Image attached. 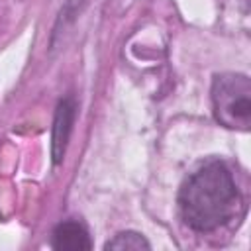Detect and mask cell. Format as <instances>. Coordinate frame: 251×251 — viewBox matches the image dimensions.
Returning a JSON list of instances; mask_svg holds the SVG:
<instances>
[{
    "mask_svg": "<svg viewBox=\"0 0 251 251\" xmlns=\"http://www.w3.org/2000/svg\"><path fill=\"white\" fill-rule=\"evenodd\" d=\"M241 208V194L222 161L202 165L184 180L178 192L180 216L194 231H214L237 218Z\"/></svg>",
    "mask_w": 251,
    "mask_h": 251,
    "instance_id": "1",
    "label": "cell"
},
{
    "mask_svg": "<svg viewBox=\"0 0 251 251\" xmlns=\"http://www.w3.org/2000/svg\"><path fill=\"white\" fill-rule=\"evenodd\" d=\"M212 110L218 124L229 129L251 126V80L247 75L222 73L212 80Z\"/></svg>",
    "mask_w": 251,
    "mask_h": 251,
    "instance_id": "2",
    "label": "cell"
},
{
    "mask_svg": "<svg viewBox=\"0 0 251 251\" xmlns=\"http://www.w3.org/2000/svg\"><path fill=\"white\" fill-rule=\"evenodd\" d=\"M75 118H76V104L73 96L61 98L55 108L53 126H51V157L55 165H59L65 159V151L69 145V137L73 133Z\"/></svg>",
    "mask_w": 251,
    "mask_h": 251,
    "instance_id": "3",
    "label": "cell"
},
{
    "mask_svg": "<svg viewBox=\"0 0 251 251\" xmlns=\"http://www.w3.org/2000/svg\"><path fill=\"white\" fill-rule=\"evenodd\" d=\"M51 245L53 249H59V251H88L92 247L86 227L75 220L61 222L53 229Z\"/></svg>",
    "mask_w": 251,
    "mask_h": 251,
    "instance_id": "4",
    "label": "cell"
},
{
    "mask_svg": "<svg viewBox=\"0 0 251 251\" xmlns=\"http://www.w3.org/2000/svg\"><path fill=\"white\" fill-rule=\"evenodd\" d=\"M104 249H112V251H141V249H151V243L137 231H120L110 241H106Z\"/></svg>",
    "mask_w": 251,
    "mask_h": 251,
    "instance_id": "5",
    "label": "cell"
},
{
    "mask_svg": "<svg viewBox=\"0 0 251 251\" xmlns=\"http://www.w3.org/2000/svg\"><path fill=\"white\" fill-rule=\"evenodd\" d=\"M86 2H88V0H65V4H63L61 10H59V16H57V20H55V25H53V35H51L53 41H55V37H57L67 25H71V24L76 20V16L82 12V8L86 6Z\"/></svg>",
    "mask_w": 251,
    "mask_h": 251,
    "instance_id": "6",
    "label": "cell"
}]
</instances>
